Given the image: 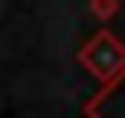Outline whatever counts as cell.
Here are the masks:
<instances>
[{"mask_svg":"<svg viewBox=\"0 0 125 118\" xmlns=\"http://www.w3.org/2000/svg\"><path fill=\"white\" fill-rule=\"evenodd\" d=\"M86 118H125V66L99 95L86 102Z\"/></svg>","mask_w":125,"mask_h":118,"instance_id":"cell-1","label":"cell"}]
</instances>
